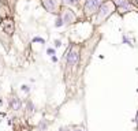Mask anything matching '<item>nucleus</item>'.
<instances>
[{"label": "nucleus", "instance_id": "obj_1", "mask_svg": "<svg viewBox=\"0 0 138 131\" xmlns=\"http://www.w3.org/2000/svg\"><path fill=\"white\" fill-rule=\"evenodd\" d=\"M115 11H116V7H115V4L112 3V0H105V2L101 4V7L98 8V11L94 14V15H96L94 26H100L103 22H105Z\"/></svg>", "mask_w": 138, "mask_h": 131}, {"label": "nucleus", "instance_id": "obj_2", "mask_svg": "<svg viewBox=\"0 0 138 131\" xmlns=\"http://www.w3.org/2000/svg\"><path fill=\"white\" fill-rule=\"evenodd\" d=\"M105 0H86L83 4V15L85 18H92L94 14L98 11V8L101 7V4Z\"/></svg>", "mask_w": 138, "mask_h": 131}, {"label": "nucleus", "instance_id": "obj_3", "mask_svg": "<svg viewBox=\"0 0 138 131\" xmlns=\"http://www.w3.org/2000/svg\"><path fill=\"white\" fill-rule=\"evenodd\" d=\"M66 61L67 66L70 67H75L79 61V47L78 45H73L68 49V52L66 53Z\"/></svg>", "mask_w": 138, "mask_h": 131}, {"label": "nucleus", "instance_id": "obj_4", "mask_svg": "<svg viewBox=\"0 0 138 131\" xmlns=\"http://www.w3.org/2000/svg\"><path fill=\"white\" fill-rule=\"evenodd\" d=\"M60 17H62V19H63L64 25H68V26L77 23V21H78V17L75 15V12L71 8H68V7H62Z\"/></svg>", "mask_w": 138, "mask_h": 131}, {"label": "nucleus", "instance_id": "obj_5", "mask_svg": "<svg viewBox=\"0 0 138 131\" xmlns=\"http://www.w3.org/2000/svg\"><path fill=\"white\" fill-rule=\"evenodd\" d=\"M112 3L115 4L116 11H120L122 14L130 12V11H134L135 10V6L131 4V0H112Z\"/></svg>", "mask_w": 138, "mask_h": 131}, {"label": "nucleus", "instance_id": "obj_6", "mask_svg": "<svg viewBox=\"0 0 138 131\" xmlns=\"http://www.w3.org/2000/svg\"><path fill=\"white\" fill-rule=\"evenodd\" d=\"M41 4L51 14H59V10H62L60 0H41Z\"/></svg>", "mask_w": 138, "mask_h": 131}, {"label": "nucleus", "instance_id": "obj_7", "mask_svg": "<svg viewBox=\"0 0 138 131\" xmlns=\"http://www.w3.org/2000/svg\"><path fill=\"white\" fill-rule=\"evenodd\" d=\"M2 29L7 36H12L15 32V22L12 18H4L2 19Z\"/></svg>", "mask_w": 138, "mask_h": 131}, {"label": "nucleus", "instance_id": "obj_8", "mask_svg": "<svg viewBox=\"0 0 138 131\" xmlns=\"http://www.w3.org/2000/svg\"><path fill=\"white\" fill-rule=\"evenodd\" d=\"M10 106L14 111H19V109H22V101L18 98V97H14L10 101Z\"/></svg>", "mask_w": 138, "mask_h": 131}, {"label": "nucleus", "instance_id": "obj_9", "mask_svg": "<svg viewBox=\"0 0 138 131\" xmlns=\"http://www.w3.org/2000/svg\"><path fill=\"white\" fill-rule=\"evenodd\" d=\"M8 15H10V8H8V6L4 3H0V19L8 18Z\"/></svg>", "mask_w": 138, "mask_h": 131}, {"label": "nucleus", "instance_id": "obj_10", "mask_svg": "<svg viewBox=\"0 0 138 131\" xmlns=\"http://www.w3.org/2000/svg\"><path fill=\"white\" fill-rule=\"evenodd\" d=\"M64 25V22H63V19H62V17L59 15L58 18H56V22H55V27H62Z\"/></svg>", "mask_w": 138, "mask_h": 131}, {"label": "nucleus", "instance_id": "obj_11", "mask_svg": "<svg viewBox=\"0 0 138 131\" xmlns=\"http://www.w3.org/2000/svg\"><path fill=\"white\" fill-rule=\"evenodd\" d=\"M33 42H41V44H44V38H41V37H34L33 38Z\"/></svg>", "mask_w": 138, "mask_h": 131}, {"label": "nucleus", "instance_id": "obj_12", "mask_svg": "<svg viewBox=\"0 0 138 131\" xmlns=\"http://www.w3.org/2000/svg\"><path fill=\"white\" fill-rule=\"evenodd\" d=\"M21 89H22V91H25V93H29V91H30V89H29V86H27V85H22Z\"/></svg>", "mask_w": 138, "mask_h": 131}, {"label": "nucleus", "instance_id": "obj_13", "mask_svg": "<svg viewBox=\"0 0 138 131\" xmlns=\"http://www.w3.org/2000/svg\"><path fill=\"white\" fill-rule=\"evenodd\" d=\"M47 53H48L49 56H53L55 55V48H48V49H47Z\"/></svg>", "mask_w": 138, "mask_h": 131}, {"label": "nucleus", "instance_id": "obj_14", "mask_svg": "<svg viewBox=\"0 0 138 131\" xmlns=\"http://www.w3.org/2000/svg\"><path fill=\"white\" fill-rule=\"evenodd\" d=\"M62 45V41L60 40H55V48H59Z\"/></svg>", "mask_w": 138, "mask_h": 131}, {"label": "nucleus", "instance_id": "obj_15", "mask_svg": "<svg viewBox=\"0 0 138 131\" xmlns=\"http://www.w3.org/2000/svg\"><path fill=\"white\" fill-rule=\"evenodd\" d=\"M63 2H66V3H71V4H77V3H78V0H63Z\"/></svg>", "mask_w": 138, "mask_h": 131}, {"label": "nucleus", "instance_id": "obj_16", "mask_svg": "<svg viewBox=\"0 0 138 131\" xmlns=\"http://www.w3.org/2000/svg\"><path fill=\"white\" fill-rule=\"evenodd\" d=\"M59 131H70V128H68V127H60Z\"/></svg>", "mask_w": 138, "mask_h": 131}, {"label": "nucleus", "instance_id": "obj_17", "mask_svg": "<svg viewBox=\"0 0 138 131\" xmlns=\"http://www.w3.org/2000/svg\"><path fill=\"white\" fill-rule=\"evenodd\" d=\"M52 61L56 63V61H58V57H56V56H52Z\"/></svg>", "mask_w": 138, "mask_h": 131}, {"label": "nucleus", "instance_id": "obj_18", "mask_svg": "<svg viewBox=\"0 0 138 131\" xmlns=\"http://www.w3.org/2000/svg\"><path fill=\"white\" fill-rule=\"evenodd\" d=\"M75 131H85V130L81 128V127H77V128H75Z\"/></svg>", "mask_w": 138, "mask_h": 131}, {"label": "nucleus", "instance_id": "obj_19", "mask_svg": "<svg viewBox=\"0 0 138 131\" xmlns=\"http://www.w3.org/2000/svg\"><path fill=\"white\" fill-rule=\"evenodd\" d=\"M135 123H137V126H138V112H137V115H135Z\"/></svg>", "mask_w": 138, "mask_h": 131}, {"label": "nucleus", "instance_id": "obj_20", "mask_svg": "<svg viewBox=\"0 0 138 131\" xmlns=\"http://www.w3.org/2000/svg\"><path fill=\"white\" fill-rule=\"evenodd\" d=\"M131 2H135V0H131Z\"/></svg>", "mask_w": 138, "mask_h": 131}]
</instances>
